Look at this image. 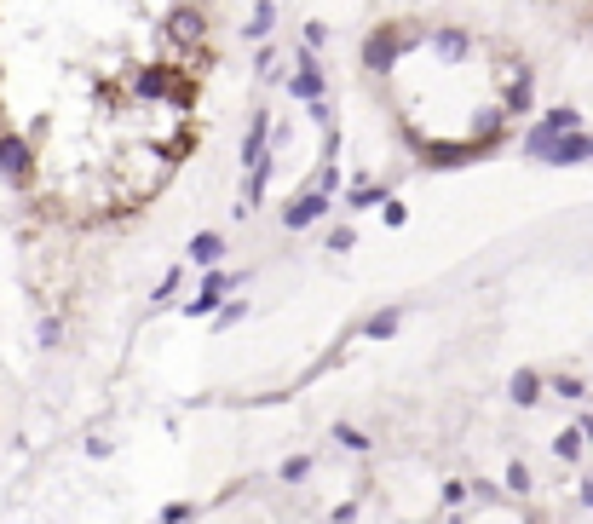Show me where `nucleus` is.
Masks as SVG:
<instances>
[{
	"label": "nucleus",
	"mask_w": 593,
	"mask_h": 524,
	"mask_svg": "<svg viewBox=\"0 0 593 524\" xmlns=\"http://www.w3.org/2000/svg\"><path fill=\"white\" fill-rule=\"evenodd\" d=\"M167 29H173V41H202V35H208V23H202V12H196V6H173Z\"/></svg>",
	"instance_id": "obj_10"
},
{
	"label": "nucleus",
	"mask_w": 593,
	"mask_h": 524,
	"mask_svg": "<svg viewBox=\"0 0 593 524\" xmlns=\"http://www.w3.org/2000/svg\"><path fill=\"white\" fill-rule=\"evenodd\" d=\"M381 219H386V225H404V219H409V208H404V202H392V197H386V202H381Z\"/></svg>",
	"instance_id": "obj_26"
},
{
	"label": "nucleus",
	"mask_w": 593,
	"mask_h": 524,
	"mask_svg": "<svg viewBox=\"0 0 593 524\" xmlns=\"http://www.w3.org/2000/svg\"><path fill=\"white\" fill-rule=\"evenodd\" d=\"M571 133H582V109H571V104H559V109H541V121L525 133V150H530V156H541L548 144L571 139Z\"/></svg>",
	"instance_id": "obj_1"
},
{
	"label": "nucleus",
	"mask_w": 593,
	"mask_h": 524,
	"mask_svg": "<svg viewBox=\"0 0 593 524\" xmlns=\"http://www.w3.org/2000/svg\"><path fill=\"white\" fill-rule=\"evenodd\" d=\"M582 507H593V479H588V484H582Z\"/></svg>",
	"instance_id": "obj_30"
},
{
	"label": "nucleus",
	"mask_w": 593,
	"mask_h": 524,
	"mask_svg": "<svg viewBox=\"0 0 593 524\" xmlns=\"http://www.w3.org/2000/svg\"><path fill=\"white\" fill-rule=\"evenodd\" d=\"M507 490H513V496H530V467H525V461H507Z\"/></svg>",
	"instance_id": "obj_19"
},
{
	"label": "nucleus",
	"mask_w": 593,
	"mask_h": 524,
	"mask_svg": "<svg viewBox=\"0 0 593 524\" xmlns=\"http://www.w3.org/2000/svg\"><path fill=\"white\" fill-rule=\"evenodd\" d=\"M588 156H593V139H588V133H571V139L548 144L541 162H548V167H571V162H588Z\"/></svg>",
	"instance_id": "obj_6"
},
{
	"label": "nucleus",
	"mask_w": 593,
	"mask_h": 524,
	"mask_svg": "<svg viewBox=\"0 0 593 524\" xmlns=\"http://www.w3.org/2000/svg\"><path fill=\"white\" fill-rule=\"evenodd\" d=\"M553 449H559L565 461H576V455H582L588 444H582V432H576V426H571V432H559V444H553Z\"/></svg>",
	"instance_id": "obj_23"
},
{
	"label": "nucleus",
	"mask_w": 593,
	"mask_h": 524,
	"mask_svg": "<svg viewBox=\"0 0 593 524\" xmlns=\"http://www.w3.org/2000/svg\"><path fill=\"white\" fill-rule=\"evenodd\" d=\"M404 23H386V29H374L369 35V46H363V64L374 69V76H386V69L397 64V52H404Z\"/></svg>",
	"instance_id": "obj_2"
},
{
	"label": "nucleus",
	"mask_w": 593,
	"mask_h": 524,
	"mask_svg": "<svg viewBox=\"0 0 593 524\" xmlns=\"http://www.w3.org/2000/svg\"><path fill=\"white\" fill-rule=\"evenodd\" d=\"M386 202V185H352V208L363 214V208H381Z\"/></svg>",
	"instance_id": "obj_18"
},
{
	"label": "nucleus",
	"mask_w": 593,
	"mask_h": 524,
	"mask_svg": "<svg viewBox=\"0 0 593 524\" xmlns=\"http://www.w3.org/2000/svg\"><path fill=\"white\" fill-rule=\"evenodd\" d=\"M576 432H582V444L593 449V415H582V421H576Z\"/></svg>",
	"instance_id": "obj_29"
},
{
	"label": "nucleus",
	"mask_w": 593,
	"mask_h": 524,
	"mask_svg": "<svg viewBox=\"0 0 593 524\" xmlns=\"http://www.w3.org/2000/svg\"><path fill=\"white\" fill-rule=\"evenodd\" d=\"M432 46H438L444 58H467V35L461 29H432Z\"/></svg>",
	"instance_id": "obj_15"
},
{
	"label": "nucleus",
	"mask_w": 593,
	"mask_h": 524,
	"mask_svg": "<svg viewBox=\"0 0 593 524\" xmlns=\"http://www.w3.org/2000/svg\"><path fill=\"white\" fill-rule=\"evenodd\" d=\"M507 398H513L518 409H536V404H541V375H536V369H513V381H507Z\"/></svg>",
	"instance_id": "obj_9"
},
{
	"label": "nucleus",
	"mask_w": 593,
	"mask_h": 524,
	"mask_svg": "<svg viewBox=\"0 0 593 524\" xmlns=\"http://www.w3.org/2000/svg\"><path fill=\"white\" fill-rule=\"evenodd\" d=\"M467 496H473V490H467V484H461V479H450V484H444V507H461V502H467Z\"/></svg>",
	"instance_id": "obj_25"
},
{
	"label": "nucleus",
	"mask_w": 593,
	"mask_h": 524,
	"mask_svg": "<svg viewBox=\"0 0 593 524\" xmlns=\"http://www.w3.org/2000/svg\"><path fill=\"white\" fill-rule=\"evenodd\" d=\"M242 317H248V300H225V306L213 311V328H220V335H225V328H236Z\"/></svg>",
	"instance_id": "obj_16"
},
{
	"label": "nucleus",
	"mask_w": 593,
	"mask_h": 524,
	"mask_svg": "<svg viewBox=\"0 0 593 524\" xmlns=\"http://www.w3.org/2000/svg\"><path fill=\"white\" fill-rule=\"evenodd\" d=\"M190 519H196V507H190V502H167L162 507V524H190Z\"/></svg>",
	"instance_id": "obj_24"
},
{
	"label": "nucleus",
	"mask_w": 593,
	"mask_h": 524,
	"mask_svg": "<svg viewBox=\"0 0 593 524\" xmlns=\"http://www.w3.org/2000/svg\"><path fill=\"white\" fill-rule=\"evenodd\" d=\"M323 214H329V197H317V190H300V197L288 202L283 225H288V230H306V225H317Z\"/></svg>",
	"instance_id": "obj_5"
},
{
	"label": "nucleus",
	"mask_w": 593,
	"mask_h": 524,
	"mask_svg": "<svg viewBox=\"0 0 593 524\" xmlns=\"http://www.w3.org/2000/svg\"><path fill=\"white\" fill-rule=\"evenodd\" d=\"M334 185H341V167H323V173H317V197H329Z\"/></svg>",
	"instance_id": "obj_27"
},
{
	"label": "nucleus",
	"mask_w": 593,
	"mask_h": 524,
	"mask_svg": "<svg viewBox=\"0 0 593 524\" xmlns=\"http://www.w3.org/2000/svg\"><path fill=\"white\" fill-rule=\"evenodd\" d=\"M300 479H311V455H288L283 461V484H300Z\"/></svg>",
	"instance_id": "obj_21"
},
{
	"label": "nucleus",
	"mask_w": 593,
	"mask_h": 524,
	"mask_svg": "<svg viewBox=\"0 0 593 524\" xmlns=\"http://www.w3.org/2000/svg\"><path fill=\"white\" fill-rule=\"evenodd\" d=\"M323 41H329V29H323V23H306V52H317Z\"/></svg>",
	"instance_id": "obj_28"
},
{
	"label": "nucleus",
	"mask_w": 593,
	"mask_h": 524,
	"mask_svg": "<svg viewBox=\"0 0 593 524\" xmlns=\"http://www.w3.org/2000/svg\"><path fill=\"white\" fill-rule=\"evenodd\" d=\"M127 93H132V99H167V93H173V69H162V64L139 69V76L127 81Z\"/></svg>",
	"instance_id": "obj_8"
},
{
	"label": "nucleus",
	"mask_w": 593,
	"mask_h": 524,
	"mask_svg": "<svg viewBox=\"0 0 593 524\" xmlns=\"http://www.w3.org/2000/svg\"><path fill=\"white\" fill-rule=\"evenodd\" d=\"M473 156H478V144H427L432 167H461V162H473Z\"/></svg>",
	"instance_id": "obj_11"
},
{
	"label": "nucleus",
	"mask_w": 593,
	"mask_h": 524,
	"mask_svg": "<svg viewBox=\"0 0 593 524\" xmlns=\"http://www.w3.org/2000/svg\"><path fill=\"white\" fill-rule=\"evenodd\" d=\"M242 283V277H231V271H208V283H202V294H196V306H185V317H213L231 300V288Z\"/></svg>",
	"instance_id": "obj_4"
},
{
	"label": "nucleus",
	"mask_w": 593,
	"mask_h": 524,
	"mask_svg": "<svg viewBox=\"0 0 593 524\" xmlns=\"http://www.w3.org/2000/svg\"><path fill=\"white\" fill-rule=\"evenodd\" d=\"M334 444H341V449H352V455H363V449H369V432H357V426H334Z\"/></svg>",
	"instance_id": "obj_17"
},
{
	"label": "nucleus",
	"mask_w": 593,
	"mask_h": 524,
	"mask_svg": "<svg viewBox=\"0 0 593 524\" xmlns=\"http://www.w3.org/2000/svg\"><path fill=\"white\" fill-rule=\"evenodd\" d=\"M553 392H559V398H571V404H588V386L576 381V375H559V381H553Z\"/></svg>",
	"instance_id": "obj_20"
},
{
	"label": "nucleus",
	"mask_w": 593,
	"mask_h": 524,
	"mask_svg": "<svg viewBox=\"0 0 593 524\" xmlns=\"http://www.w3.org/2000/svg\"><path fill=\"white\" fill-rule=\"evenodd\" d=\"M352 242H357L352 225H334V230H329V254H352Z\"/></svg>",
	"instance_id": "obj_22"
},
{
	"label": "nucleus",
	"mask_w": 593,
	"mask_h": 524,
	"mask_svg": "<svg viewBox=\"0 0 593 524\" xmlns=\"http://www.w3.org/2000/svg\"><path fill=\"white\" fill-rule=\"evenodd\" d=\"M265 121H271V116H253V127H248V139H242V162H260V156H265Z\"/></svg>",
	"instance_id": "obj_14"
},
{
	"label": "nucleus",
	"mask_w": 593,
	"mask_h": 524,
	"mask_svg": "<svg viewBox=\"0 0 593 524\" xmlns=\"http://www.w3.org/2000/svg\"><path fill=\"white\" fill-rule=\"evenodd\" d=\"M397 323H404V311H397V306H392V311H374L369 323H363V340H392Z\"/></svg>",
	"instance_id": "obj_13"
},
{
	"label": "nucleus",
	"mask_w": 593,
	"mask_h": 524,
	"mask_svg": "<svg viewBox=\"0 0 593 524\" xmlns=\"http://www.w3.org/2000/svg\"><path fill=\"white\" fill-rule=\"evenodd\" d=\"M323 87H329V76H323L317 52H300V58H294V81H288V93H294V99H306V104H317Z\"/></svg>",
	"instance_id": "obj_3"
},
{
	"label": "nucleus",
	"mask_w": 593,
	"mask_h": 524,
	"mask_svg": "<svg viewBox=\"0 0 593 524\" xmlns=\"http://www.w3.org/2000/svg\"><path fill=\"white\" fill-rule=\"evenodd\" d=\"M271 29H276V6H271V0H260V6L248 12V29H242V35H248V41H265Z\"/></svg>",
	"instance_id": "obj_12"
},
{
	"label": "nucleus",
	"mask_w": 593,
	"mask_h": 524,
	"mask_svg": "<svg viewBox=\"0 0 593 524\" xmlns=\"http://www.w3.org/2000/svg\"><path fill=\"white\" fill-rule=\"evenodd\" d=\"M225 230H202V237H190V248H185V260H196V265H208V271H220V260H225Z\"/></svg>",
	"instance_id": "obj_7"
}]
</instances>
